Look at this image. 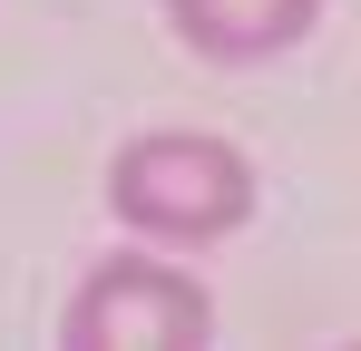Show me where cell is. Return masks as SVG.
<instances>
[{"instance_id":"6da1fadb","label":"cell","mask_w":361,"mask_h":351,"mask_svg":"<svg viewBox=\"0 0 361 351\" xmlns=\"http://www.w3.org/2000/svg\"><path fill=\"white\" fill-rule=\"evenodd\" d=\"M127 225L166 234V244H205V234H235L254 205V176L225 137H137L108 176Z\"/></svg>"},{"instance_id":"7a4b0ae2","label":"cell","mask_w":361,"mask_h":351,"mask_svg":"<svg viewBox=\"0 0 361 351\" xmlns=\"http://www.w3.org/2000/svg\"><path fill=\"white\" fill-rule=\"evenodd\" d=\"M205 292L166 264H108L68 302V342H205Z\"/></svg>"},{"instance_id":"3957f363","label":"cell","mask_w":361,"mask_h":351,"mask_svg":"<svg viewBox=\"0 0 361 351\" xmlns=\"http://www.w3.org/2000/svg\"><path fill=\"white\" fill-rule=\"evenodd\" d=\"M166 10L205 58H264V49H293L322 0H166Z\"/></svg>"}]
</instances>
